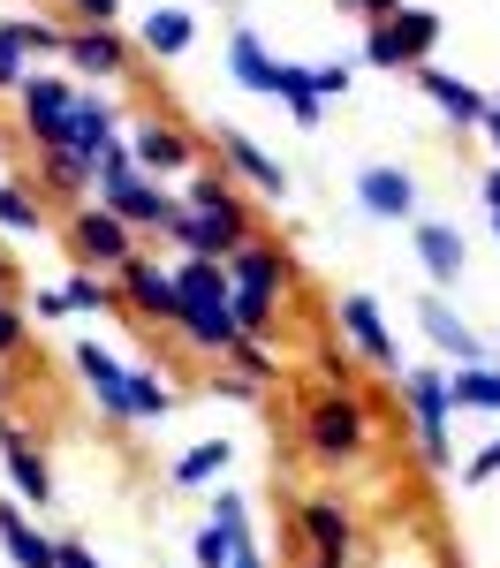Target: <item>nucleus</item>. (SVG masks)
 Listing matches in <instances>:
<instances>
[{
  "mask_svg": "<svg viewBox=\"0 0 500 568\" xmlns=\"http://www.w3.org/2000/svg\"><path fill=\"white\" fill-rule=\"evenodd\" d=\"M357 213L387 220V227H409V220H417V175L395 168V160H371L357 175Z\"/></svg>",
  "mask_w": 500,
  "mask_h": 568,
  "instance_id": "13",
  "label": "nucleus"
},
{
  "mask_svg": "<svg viewBox=\"0 0 500 568\" xmlns=\"http://www.w3.org/2000/svg\"><path fill=\"white\" fill-rule=\"evenodd\" d=\"M130 45H136V53H152V61H182V53L197 45V16H190L182 0H160V8L136 23Z\"/></svg>",
  "mask_w": 500,
  "mask_h": 568,
  "instance_id": "22",
  "label": "nucleus"
},
{
  "mask_svg": "<svg viewBox=\"0 0 500 568\" xmlns=\"http://www.w3.org/2000/svg\"><path fill=\"white\" fill-rule=\"evenodd\" d=\"M23 311H31V318H69V304H61V288H39V296H31Z\"/></svg>",
  "mask_w": 500,
  "mask_h": 568,
  "instance_id": "47",
  "label": "nucleus"
},
{
  "mask_svg": "<svg viewBox=\"0 0 500 568\" xmlns=\"http://www.w3.org/2000/svg\"><path fill=\"white\" fill-rule=\"evenodd\" d=\"M0 470H8V493H16L23 508H45V500H53V463L39 455V439L23 433L16 409H0Z\"/></svg>",
  "mask_w": 500,
  "mask_h": 568,
  "instance_id": "8",
  "label": "nucleus"
},
{
  "mask_svg": "<svg viewBox=\"0 0 500 568\" xmlns=\"http://www.w3.org/2000/svg\"><path fill=\"white\" fill-rule=\"evenodd\" d=\"M53 568H106V561L91 554L84 538H53Z\"/></svg>",
  "mask_w": 500,
  "mask_h": 568,
  "instance_id": "44",
  "label": "nucleus"
},
{
  "mask_svg": "<svg viewBox=\"0 0 500 568\" xmlns=\"http://www.w3.org/2000/svg\"><path fill=\"white\" fill-rule=\"evenodd\" d=\"M334 326H341V349L357 356V364H371V372H387V379H402V342H395V326H387V311H379V296H364V288H349V296L334 304Z\"/></svg>",
  "mask_w": 500,
  "mask_h": 568,
  "instance_id": "5",
  "label": "nucleus"
},
{
  "mask_svg": "<svg viewBox=\"0 0 500 568\" xmlns=\"http://www.w3.org/2000/svg\"><path fill=\"white\" fill-rule=\"evenodd\" d=\"M304 84H312L318 99L334 106V99H349V84H357V69H349V61H318V69H304Z\"/></svg>",
  "mask_w": 500,
  "mask_h": 568,
  "instance_id": "37",
  "label": "nucleus"
},
{
  "mask_svg": "<svg viewBox=\"0 0 500 568\" xmlns=\"http://www.w3.org/2000/svg\"><path fill=\"white\" fill-rule=\"evenodd\" d=\"M205 387L221 394V402H258V394H266V387H258V379H243V372H213Z\"/></svg>",
  "mask_w": 500,
  "mask_h": 568,
  "instance_id": "43",
  "label": "nucleus"
},
{
  "mask_svg": "<svg viewBox=\"0 0 500 568\" xmlns=\"http://www.w3.org/2000/svg\"><path fill=\"white\" fill-rule=\"evenodd\" d=\"M45 213H53V205L39 197V182L0 168V235H45Z\"/></svg>",
  "mask_w": 500,
  "mask_h": 568,
  "instance_id": "27",
  "label": "nucleus"
},
{
  "mask_svg": "<svg viewBox=\"0 0 500 568\" xmlns=\"http://www.w3.org/2000/svg\"><path fill=\"white\" fill-rule=\"evenodd\" d=\"M160 235L175 243L182 258H227V251H243V243L258 235V213H251V205H243V190H235L227 205H213V213H175Z\"/></svg>",
  "mask_w": 500,
  "mask_h": 568,
  "instance_id": "3",
  "label": "nucleus"
},
{
  "mask_svg": "<svg viewBox=\"0 0 500 568\" xmlns=\"http://www.w3.org/2000/svg\"><path fill=\"white\" fill-rule=\"evenodd\" d=\"M493 235H500V213H493Z\"/></svg>",
  "mask_w": 500,
  "mask_h": 568,
  "instance_id": "54",
  "label": "nucleus"
},
{
  "mask_svg": "<svg viewBox=\"0 0 500 568\" xmlns=\"http://www.w3.org/2000/svg\"><path fill=\"white\" fill-rule=\"evenodd\" d=\"M364 69H395V77H402V53L387 39V23H364Z\"/></svg>",
  "mask_w": 500,
  "mask_h": 568,
  "instance_id": "40",
  "label": "nucleus"
},
{
  "mask_svg": "<svg viewBox=\"0 0 500 568\" xmlns=\"http://www.w3.org/2000/svg\"><path fill=\"white\" fill-rule=\"evenodd\" d=\"M91 168H99V160L39 152V197H45V205H84V197H91Z\"/></svg>",
  "mask_w": 500,
  "mask_h": 568,
  "instance_id": "26",
  "label": "nucleus"
},
{
  "mask_svg": "<svg viewBox=\"0 0 500 568\" xmlns=\"http://www.w3.org/2000/svg\"><path fill=\"white\" fill-rule=\"evenodd\" d=\"M23 516H31V508H23V500H16V493H0V538H8V530L23 524Z\"/></svg>",
  "mask_w": 500,
  "mask_h": 568,
  "instance_id": "48",
  "label": "nucleus"
},
{
  "mask_svg": "<svg viewBox=\"0 0 500 568\" xmlns=\"http://www.w3.org/2000/svg\"><path fill=\"white\" fill-rule=\"evenodd\" d=\"M493 478H500V439H486V447L462 463V485H493Z\"/></svg>",
  "mask_w": 500,
  "mask_h": 568,
  "instance_id": "42",
  "label": "nucleus"
},
{
  "mask_svg": "<svg viewBox=\"0 0 500 568\" xmlns=\"http://www.w3.org/2000/svg\"><path fill=\"white\" fill-rule=\"evenodd\" d=\"M235 568H266V554H258V538H251V546L235 554Z\"/></svg>",
  "mask_w": 500,
  "mask_h": 568,
  "instance_id": "52",
  "label": "nucleus"
},
{
  "mask_svg": "<svg viewBox=\"0 0 500 568\" xmlns=\"http://www.w3.org/2000/svg\"><path fill=\"white\" fill-rule=\"evenodd\" d=\"M114 296H122V311H136L144 326H175V304H182L175 273L160 258H144V251H136L130 265H114Z\"/></svg>",
  "mask_w": 500,
  "mask_h": 568,
  "instance_id": "11",
  "label": "nucleus"
},
{
  "mask_svg": "<svg viewBox=\"0 0 500 568\" xmlns=\"http://www.w3.org/2000/svg\"><path fill=\"white\" fill-rule=\"evenodd\" d=\"M280 106H288V122H296V130H326V99H318L312 84H304V91H288Z\"/></svg>",
  "mask_w": 500,
  "mask_h": 568,
  "instance_id": "41",
  "label": "nucleus"
},
{
  "mask_svg": "<svg viewBox=\"0 0 500 568\" xmlns=\"http://www.w3.org/2000/svg\"><path fill=\"white\" fill-rule=\"evenodd\" d=\"M387 39H395V53H402V69H417V61H432V53H440L448 16H440V8H425V0H402V8L387 16Z\"/></svg>",
  "mask_w": 500,
  "mask_h": 568,
  "instance_id": "21",
  "label": "nucleus"
},
{
  "mask_svg": "<svg viewBox=\"0 0 500 568\" xmlns=\"http://www.w3.org/2000/svg\"><path fill=\"white\" fill-rule=\"evenodd\" d=\"M227 463H235V439H197V447H182L175 470H167V493H213L227 478Z\"/></svg>",
  "mask_w": 500,
  "mask_h": 568,
  "instance_id": "24",
  "label": "nucleus"
},
{
  "mask_svg": "<svg viewBox=\"0 0 500 568\" xmlns=\"http://www.w3.org/2000/svg\"><path fill=\"white\" fill-rule=\"evenodd\" d=\"M23 77H31V53L16 39V23H0V91H16Z\"/></svg>",
  "mask_w": 500,
  "mask_h": 568,
  "instance_id": "38",
  "label": "nucleus"
},
{
  "mask_svg": "<svg viewBox=\"0 0 500 568\" xmlns=\"http://www.w3.org/2000/svg\"><path fill=\"white\" fill-rule=\"evenodd\" d=\"M69 99H76V77H61V69H31L16 84V114H23L31 152H61L69 144Z\"/></svg>",
  "mask_w": 500,
  "mask_h": 568,
  "instance_id": "6",
  "label": "nucleus"
},
{
  "mask_svg": "<svg viewBox=\"0 0 500 568\" xmlns=\"http://www.w3.org/2000/svg\"><path fill=\"white\" fill-rule=\"evenodd\" d=\"M251 546V530L235 524H205L197 530V546H190V568H235V554Z\"/></svg>",
  "mask_w": 500,
  "mask_h": 568,
  "instance_id": "31",
  "label": "nucleus"
},
{
  "mask_svg": "<svg viewBox=\"0 0 500 568\" xmlns=\"http://www.w3.org/2000/svg\"><path fill=\"white\" fill-rule=\"evenodd\" d=\"M221 168H227L235 182H251L258 197H273V205H288V168L273 160L266 144H251L243 130H221Z\"/></svg>",
  "mask_w": 500,
  "mask_h": 568,
  "instance_id": "18",
  "label": "nucleus"
},
{
  "mask_svg": "<svg viewBox=\"0 0 500 568\" xmlns=\"http://www.w3.org/2000/svg\"><path fill=\"white\" fill-rule=\"evenodd\" d=\"M61 304H69V311H122V296H114V273H84V265H76V273L61 281Z\"/></svg>",
  "mask_w": 500,
  "mask_h": 568,
  "instance_id": "32",
  "label": "nucleus"
},
{
  "mask_svg": "<svg viewBox=\"0 0 500 568\" xmlns=\"http://www.w3.org/2000/svg\"><path fill=\"white\" fill-rule=\"evenodd\" d=\"M312 568H326V561H312Z\"/></svg>",
  "mask_w": 500,
  "mask_h": 568,
  "instance_id": "55",
  "label": "nucleus"
},
{
  "mask_svg": "<svg viewBox=\"0 0 500 568\" xmlns=\"http://www.w3.org/2000/svg\"><path fill=\"white\" fill-rule=\"evenodd\" d=\"M227 372H243V379H258V387H280V356H273L266 334H235V349L221 356Z\"/></svg>",
  "mask_w": 500,
  "mask_h": 568,
  "instance_id": "30",
  "label": "nucleus"
},
{
  "mask_svg": "<svg viewBox=\"0 0 500 568\" xmlns=\"http://www.w3.org/2000/svg\"><path fill=\"white\" fill-rule=\"evenodd\" d=\"M61 61L84 77V84H122L136 69V45L114 31V23H76L69 31V45H61Z\"/></svg>",
  "mask_w": 500,
  "mask_h": 568,
  "instance_id": "10",
  "label": "nucleus"
},
{
  "mask_svg": "<svg viewBox=\"0 0 500 568\" xmlns=\"http://www.w3.org/2000/svg\"><path fill=\"white\" fill-rule=\"evenodd\" d=\"M486 213H500V160H493V175H486Z\"/></svg>",
  "mask_w": 500,
  "mask_h": 568,
  "instance_id": "50",
  "label": "nucleus"
},
{
  "mask_svg": "<svg viewBox=\"0 0 500 568\" xmlns=\"http://www.w3.org/2000/svg\"><path fill=\"white\" fill-rule=\"evenodd\" d=\"M334 8H349V16H364V23H387L402 0H334Z\"/></svg>",
  "mask_w": 500,
  "mask_h": 568,
  "instance_id": "46",
  "label": "nucleus"
},
{
  "mask_svg": "<svg viewBox=\"0 0 500 568\" xmlns=\"http://www.w3.org/2000/svg\"><path fill=\"white\" fill-rule=\"evenodd\" d=\"M182 394L152 372V364H130V425H160V417H175Z\"/></svg>",
  "mask_w": 500,
  "mask_h": 568,
  "instance_id": "28",
  "label": "nucleus"
},
{
  "mask_svg": "<svg viewBox=\"0 0 500 568\" xmlns=\"http://www.w3.org/2000/svg\"><path fill=\"white\" fill-rule=\"evenodd\" d=\"M61 235H69V258L84 273H114V265L136 258V227L122 213H106V205H69Z\"/></svg>",
  "mask_w": 500,
  "mask_h": 568,
  "instance_id": "4",
  "label": "nucleus"
},
{
  "mask_svg": "<svg viewBox=\"0 0 500 568\" xmlns=\"http://www.w3.org/2000/svg\"><path fill=\"white\" fill-rule=\"evenodd\" d=\"M296 530H304L312 561H326V568H349V554H357V516H349L334 493L304 500V508H296Z\"/></svg>",
  "mask_w": 500,
  "mask_h": 568,
  "instance_id": "12",
  "label": "nucleus"
},
{
  "mask_svg": "<svg viewBox=\"0 0 500 568\" xmlns=\"http://www.w3.org/2000/svg\"><path fill=\"white\" fill-rule=\"evenodd\" d=\"M227 288H266V296H288L296 288V265H288V251L280 243H266V227L243 243V251H227Z\"/></svg>",
  "mask_w": 500,
  "mask_h": 568,
  "instance_id": "17",
  "label": "nucleus"
},
{
  "mask_svg": "<svg viewBox=\"0 0 500 568\" xmlns=\"http://www.w3.org/2000/svg\"><path fill=\"white\" fill-rule=\"evenodd\" d=\"M8 402H16V372L0 364V409H8Z\"/></svg>",
  "mask_w": 500,
  "mask_h": 568,
  "instance_id": "53",
  "label": "nucleus"
},
{
  "mask_svg": "<svg viewBox=\"0 0 500 568\" xmlns=\"http://www.w3.org/2000/svg\"><path fill=\"white\" fill-rule=\"evenodd\" d=\"M417 326H425V342L448 356V364H478V356H493L470 326H462V311H455L440 288H432V296H417Z\"/></svg>",
  "mask_w": 500,
  "mask_h": 568,
  "instance_id": "20",
  "label": "nucleus"
},
{
  "mask_svg": "<svg viewBox=\"0 0 500 568\" xmlns=\"http://www.w3.org/2000/svg\"><path fill=\"white\" fill-rule=\"evenodd\" d=\"M402 425L417 439V463L425 470H455V409H448V372L440 364H402Z\"/></svg>",
  "mask_w": 500,
  "mask_h": 568,
  "instance_id": "2",
  "label": "nucleus"
},
{
  "mask_svg": "<svg viewBox=\"0 0 500 568\" xmlns=\"http://www.w3.org/2000/svg\"><path fill=\"white\" fill-rule=\"evenodd\" d=\"M409 77H417V91H425V99H432V106L448 114V130H478V122H486V106H493V99H486L478 84H462V77H448L440 61H417Z\"/></svg>",
  "mask_w": 500,
  "mask_h": 568,
  "instance_id": "19",
  "label": "nucleus"
},
{
  "mask_svg": "<svg viewBox=\"0 0 500 568\" xmlns=\"http://www.w3.org/2000/svg\"><path fill=\"white\" fill-rule=\"evenodd\" d=\"M182 213H213V205H227V197H235V175H227V168H213V160H197V168H190V175H182Z\"/></svg>",
  "mask_w": 500,
  "mask_h": 568,
  "instance_id": "29",
  "label": "nucleus"
},
{
  "mask_svg": "<svg viewBox=\"0 0 500 568\" xmlns=\"http://www.w3.org/2000/svg\"><path fill=\"white\" fill-rule=\"evenodd\" d=\"M69 364H76L84 394L99 402V417H106V425H130V356H114L99 334H91V342L69 349Z\"/></svg>",
  "mask_w": 500,
  "mask_h": 568,
  "instance_id": "9",
  "label": "nucleus"
},
{
  "mask_svg": "<svg viewBox=\"0 0 500 568\" xmlns=\"http://www.w3.org/2000/svg\"><path fill=\"white\" fill-rule=\"evenodd\" d=\"M0 546H8V568H53V538H45V530L31 524V516H23L16 530H8Z\"/></svg>",
  "mask_w": 500,
  "mask_h": 568,
  "instance_id": "33",
  "label": "nucleus"
},
{
  "mask_svg": "<svg viewBox=\"0 0 500 568\" xmlns=\"http://www.w3.org/2000/svg\"><path fill=\"white\" fill-rule=\"evenodd\" d=\"M312 364H318V387L357 394V372H364V364H357L349 349H341V342H318V349H312Z\"/></svg>",
  "mask_w": 500,
  "mask_h": 568,
  "instance_id": "35",
  "label": "nucleus"
},
{
  "mask_svg": "<svg viewBox=\"0 0 500 568\" xmlns=\"http://www.w3.org/2000/svg\"><path fill=\"white\" fill-rule=\"evenodd\" d=\"M130 160H136V175H190L205 152H197V136L182 130V122H167V114H136L130 122Z\"/></svg>",
  "mask_w": 500,
  "mask_h": 568,
  "instance_id": "7",
  "label": "nucleus"
},
{
  "mask_svg": "<svg viewBox=\"0 0 500 568\" xmlns=\"http://www.w3.org/2000/svg\"><path fill=\"white\" fill-rule=\"evenodd\" d=\"M448 409L500 417V364H493V356H478V364H455V372H448Z\"/></svg>",
  "mask_w": 500,
  "mask_h": 568,
  "instance_id": "25",
  "label": "nucleus"
},
{
  "mask_svg": "<svg viewBox=\"0 0 500 568\" xmlns=\"http://www.w3.org/2000/svg\"><path fill=\"white\" fill-rule=\"evenodd\" d=\"M23 349H31V311L16 296H0V364H16Z\"/></svg>",
  "mask_w": 500,
  "mask_h": 568,
  "instance_id": "36",
  "label": "nucleus"
},
{
  "mask_svg": "<svg viewBox=\"0 0 500 568\" xmlns=\"http://www.w3.org/2000/svg\"><path fill=\"white\" fill-rule=\"evenodd\" d=\"M16 39H23V53L31 61H61V45H69V23H53V16H16Z\"/></svg>",
  "mask_w": 500,
  "mask_h": 568,
  "instance_id": "34",
  "label": "nucleus"
},
{
  "mask_svg": "<svg viewBox=\"0 0 500 568\" xmlns=\"http://www.w3.org/2000/svg\"><path fill=\"white\" fill-rule=\"evenodd\" d=\"M0 296H16V258L0 251Z\"/></svg>",
  "mask_w": 500,
  "mask_h": 568,
  "instance_id": "51",
  "label": "nucleus"
},
{
  "mask_svg": "<svg viewBox=\"0 0 500 568\" xmlns=\"http://www.w3.org/2000/svg\"><path fill=\"white\" fill-rule=\"evenodd\" d=\"M175 334L197 356H213V364H221V356L235 349V334H243V326H235L227 296H182V304H175Z\"/></svg>",
  "mask_w": 500,
  "mask_h": 568,
  "instance_id": "16",
  "label": "nucleus"
},
{
  "mask_svg": "<svg viewBox=\"0 0 500 568\" xmlns=\"http://www.w3.org/2000/svg\"><path fill=\"white\" fill-rule=\"evenodd\" d=\"M296 433H304V455H312L318 470H349V463L371 455V409H364V394L318 387Z\"/></svg>",
  "mask_w": 500,
  "mask_h": 568,
  "instance_id": "1",
  "label": "nucleus"
},
{
  "mask_svg": "<svg viewBox=\"0 0 500 568\" xmlns=\"http://www.w3.org/2000/svg\"><path fill=\"white\" fill-rule=\"evenodd\" d=\"M227 77H235L243 91H258V99H273V91H280V61L266 53L258 31H243V23H235V31H227Z\"/></svg>",
  "mask_w": 500,
  "mask_h": 568,
  "instance_id": "23",
  "label": "nucleus"
},
{
  "mask_svg": "<svg viewBox=\"0 0 500 568\" xmlns=\"http://www.w3.org/2000/svg\"><path fill=\"white\" fill-rule=\"evenodd\" d=\"M205 524H235V530H251V500H243L235 485H213V500H205Z\"/></svg>",
  "mask_w": 500,
  "mask_h": 568,
  "instance_id": "39",
  "label": "nucleus"
},
{
  "mask_svg": "<svg viewBox=\"0 0 500 568\" xmlns=\"http://www.w3.org/2000/svg\"><path fill=\"white\" fill-rule=\"evenodd\" d=\"M409 251H417V265H425V281L432 288H455L462 273H470V243H462V227L455 220H409Z\"/></svg>",
  "mask_w": 500,
  "mask_h": 568,
  "instance_id": "14",
  "label": "nucleus"
},
{
  "mask_svg": "<svg viewBox=\"0 0 500 568\" xmlns=\"http://www.w3.org/2000/svg\"><path fill=\"white\" fill-rule=\"evenodd\" d=\"M478 136L493 144V160H500V99H493V106H486V122H478Z\"/></svg>",
  "mask_w": 500,
  "mask_h": 568,
  "instance_id": "49",
  "label": "nucleus"
},
{
  "mask_svg": "<svg viewBox=\"0 0 500 568\" xmlns=\"http://www.w3.org/2000/svg\"><path fill=\"white\" fill-rule=\"evenodd\" d=\"M69 16H76V23H114L122 0H69Z\"/></svg>",
  "mask_w": 500,
  "mask_h": 568,
  "instance_id": "45",
  "label": "nucleus"
},
{
  "mask_svg": "<svg viewBox=\"0 0 500 568\" xmlns=\"http://www.w3.org/2000/svg\"><path fill=\"white\" fill-rule=\"evenodd\" d=\"M106 144H122V114H114V99L99 84H76V99H69V144H61V152L99 160Z\"/></svg>",
  "mask_w": 500,
  "mask_h": 568,
  "instance_id": "15",
  "label": "nucleus"
}]
</instances>
